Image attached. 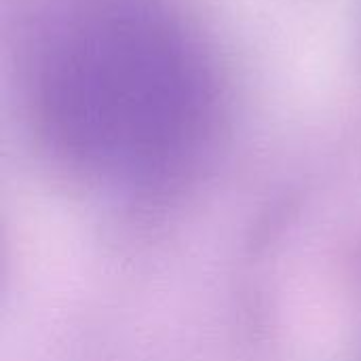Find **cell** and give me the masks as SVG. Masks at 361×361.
Masks as SVG:
<instances>
[{
    "mask_svg": "<svg viewBox=\"0 0 361 361\" xmlns=\"http://www.w3.org/2000/svg\"><path fill=\"white\" fill-rule=\"evenodd\" d=\"M34 108L76 157L154 169L205 137L212 61L165 0H57L34 36Z\"/></svg>",
    "mask_w": 361,
    "mask_h": 361,
    "instance_id": "cell-1",
    "label": "cell"
}]
</instances>
